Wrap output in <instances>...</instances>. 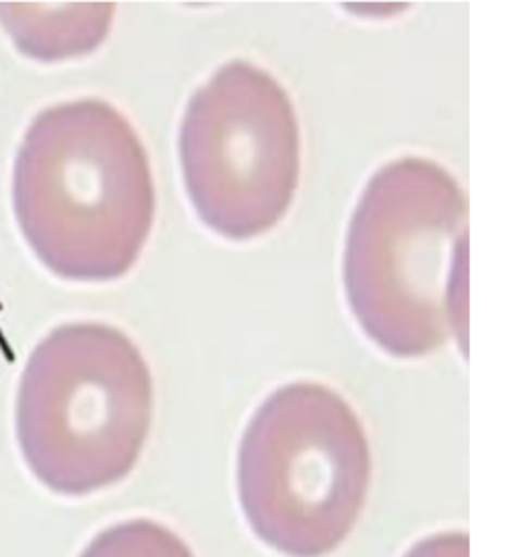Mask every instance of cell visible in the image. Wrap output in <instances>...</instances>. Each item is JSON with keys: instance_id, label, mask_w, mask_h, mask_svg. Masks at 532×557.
I'll return each instance as SVG.
<instances>
[{"instance_id": "2", "label": "cell", "mask_w": 532, "mask_h": 557, "mask_svg": "<svg viewBox=\"0 0 532 557\" xmlns=\"http://www.w3.org/2000/svg\"><path fill=\"white\" fill-rule=\"evenodd\" d=\"M347 304L394 358H422L456 337L468 354V202L440 164H385L351 214L344 252Z\"/></svg>"}, {"instance_id": "1", "label": "cell", "mask_w": 532, "mask_h": 557, "mask_svg": "<svg viewBox=\"0 0 532 557\" xmlns=\"http://www.w3.org/2000/svg\"><path fill=\"white\" fill-rule=\"evenodd\" d=\"M13 207L25 242L54 275L123 277L157 214L152 169L138 132L98 98L42 111L15 159Z\"/></svg>"}, {"instance_id": "6", "label": "cell", "mask_w": 532, "mask_h": 557, "mask_svg": "<svg viewBox=\"0 0 532 557\" xmlns=\"http://www.w3.org/2000/svg\"><path fill=\"white\" fill-rule=\"evenodd\" d=\"M115 4L0 2V22L15 47L36 61H63L100 47Z\"/></svg>"}, {"instance_id": "5", "label": "cell", "mask_w": 532, "mask_h": 557, "mask_svg": "<svg viewBox=\"0 0 532 557\" xmlns=\"http://www.w3.org/2000/svg\"><path fill=\"white\" fill-rule=\"evenodd\" d=\"M187 196L212 232L246 242L271 232L300 184V125L277 79L232 61L187 102L180 129Z\"/></svg>"}, {"instance_id": "7", "label": "cell", "mask_w": 532, "mask_h": 557, "mask_svg": "<svg viewBox=\"0 0 532 557\" xmlns=\"http://www.w3.org/2000/svg\"><path fill=\"white\" fill-rule=\"evenodd\" d=\"M79 557H196L180 534L154 520L136 518L94 536Z\"/></svg>"}, {"instance_id": "8", "label": "cell", "mask_w": 532, "mask_h": 557, "mask_svg": "<svg viewBox=\"0 0 532 557\" xmlns=\"http://www.w3.org/2000/svg\"><path fill=\"white\" fill-rule=\"evenodd\" d=\"M404 557H468V534L443 533L422 539Z\"/></svg>"}, {"instance_id": "3", "label": "cell", "mask_w": 532, "mask_h": 557, "mask_svg": "<svg viewBox=\"0 0 532 557\" xmlns=\"http://www.w3.org/2000/svg\"><path fill=\"white\" fill-rule=\"evenodd\" d=\"M152 410V374L129 335L104 323L63 325L25 364L17 442L42 485L88 495L138 465Z\"/></svg>"}, {"instance_id": "4", "label": "cell", "mask_w": 532, "mask_h": 557, "mask_svg": "<svg viewBox=\"0 0 532 557\" xmlns=\"http://www.w3.org/2000/svg\"><path fill=\"white\" fill-rule=\"evenodd\" d=\"M371 485L360 418L321 383L269 395L242 437L237 491L260 541L287 557H324L354 531Z\"/></svg>"}]
</instances>
